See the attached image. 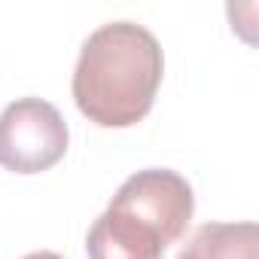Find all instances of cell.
I'll return each mask as SVG.
<instances>
[{
    "mask_svg": "<svg viewBox=\"0 0 259 259\" xmlns=\"http://www.w3.org/2000/svg\"><path fill=\"white\" fill-rule=\"evenodd\" d=\"M70 132L55 104L19 98L0 113V168L13 174H40L67 153Z\"/></svg>",
    "mask_w": 259,
    "mask_h": 259,
    "instance_id": "7a4b0ae2",
    "label": "cell"
},
{
    "mask_svg": "<svg viewBox=\"0 0 259 259\" xmlns=\"http://www.w3.org/2000/svg\"><path fill=\"white\" fill-rule=\"evenodd\" d=\"M85 250L89 259H162L165 241L135 213L107 204L85 235Z\"/></svg>",
    "mask_w": 259,
    "mask_h": 259,
    "instance_id": "277c9868",
    "label": "cell"
},
{
    "mask_svg": "<svg viewBox=\"0 0 259 259\" xmlns=\"http://www.w3.org/2000/svg\"><path fill=\"white\" fill-rule=\"evenodd\" d=\"M165 55L153 31L138 22H107L89 34L73 70V101L101 128H132L156 101Z\"/></svg>",
    "mask_w": 259,
    "mask_h": 259,
    "instance_id": "6da1fadb",
    "label": "cell"
},
{
    "mask_svg": "<svg viewBox=\"0 0 259 259\" xmlns=\"http://www.w3.org/2000/svg\"><path fill=\"white\" fill-rule=\"evenodd\" d=\"M177 259H259V226L204 223L192 232Z\"/></svg>",
    "mask_w": 259,
    "mask_h": 259,
    "instance_id": "5b68a950",
    "label": "cell"
},
{
    "mask_svg": "<svg viewBox=\"0 0 259 259\" xmlns=\"http://www.w3.org/2000/svg\"><path fill=\"white\" fill-rule=\"evenodd\" d=\"M25 259H64V256H58V253H52V250H37V253H28Z\"/></svg>",
    "mask_w": 259,
    "mask_h": 259,
    "instance_id": "8992f818",
    "label": "cell"
},
{
    "mask_svg": "<svg viewBox=\"0 0 259 259\" xmlns=\"http://www.w3.org/2000/svg\"><path fill=\"white\" fill-rule=\"evenodd\" d=\"M110 204L135 213L138 220L153 226L168 247L183 238L192 220V210H195V195L186 177H180L177 171L147 168V171H138L128 177Z\"/></svg>",
    "mask_w": 259,
    "mask_h": 259,
    "instance_id": "3957f363",
    "label": "cell"
}]
</instances>
